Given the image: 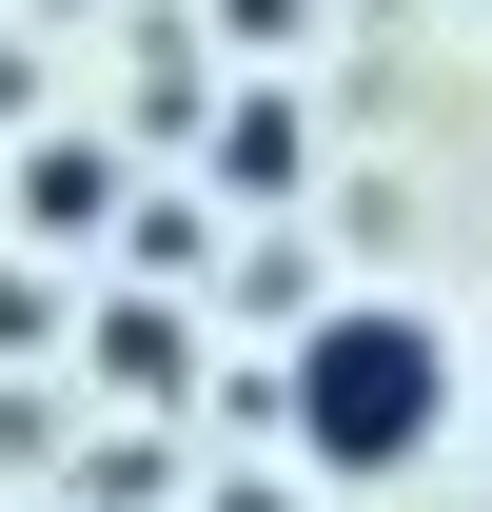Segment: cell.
<instances>
[{"label": "cell", "mask_w": 492, "mask_h": 512, "mask_svg": "<svg viewBox=\"0 0 492 512\" xmlns=\"http://www.w3.org/2000/svg\"><path fill=\"white\" fill-rule=\"evenodd\" d=\"M296 434L335 453V473L433 453V434H453V335H433V316H394V296L315 316V335H296Z\"/></svg>", "instance_id": "6da1fadb"}, {"label": "cell", "mask_w": 492, "mask_h": 512, "mask_svg": "<svg viewBox=\"0 0 492 512\" xmlns=\"http://www.w3.org/2000/svg\"><path fill=\"white\" fill-rule=\"evenodd\" d=\"M217 512H296V493H217Z\"/></svg>", "instance_id": "7a4b0ae2"}]
</instances>
